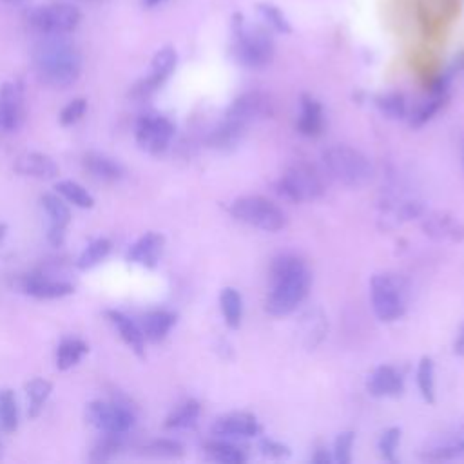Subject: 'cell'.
Wrapping results in <instances>:
<instances>
[{
    "label": "cell",
    "instance_id": "1",
    "mask_svg": "<svg viewBox=\"0 0 464 464\" xmlns=\"http://www.w3.org/2000/svg\"><path fill=\"white\" fill-rule=\"evenodd\" d=\"M312 274L306 263L295 254H279L270 266V288L265 297V310L274 317H283L297 310L306 299Z\"/></svg>",
    "mask_w": 464,
    "mask_h": 464
},
{
    "label": "cell",
    "instance_id": "2",
    "mask_svg": "<svg viewBox=\"0 0 464 464\" xmlns=\"http://www.w3.org/2000/svg\"><path fill=\"white\" fill-rule=\"evenodd\" d=\"M33 67L42 83L65 89L82 72V54L65 36H42L33 49Z\"/></svg>",
    "mask_w": 464,
    "mask_h": 464
},
{
    "label": "cell",
    "instance_id": "3",
    "mask_svg": "<svg viewBox=\"0 0 464 464\" xmlns=\"http://www.w3.org/2000/svg\"><path fill=\"white\" fill-rule=\"evenodd\" d=\"M270 114V100L263 92H243L225 112V118L212 130L208 143L214 149L228 150L237 147L250 123Z\"/></svg>",
    "mask_w": 464,
    "mask_h": 464
},
{
    "label": "cell",
    "instance_id": "4",
    "mask_svg": "<svg viewBox=\"0 0 464 464\" xmlns=\"http://www.w3.org/2000/svg\"><path fill=\"white\" fill-rule=\"evenodd\" d=\"M274 38L268 29L248 25L241 13L232 16V45L230 54L245 69L259 71L270 65L274 58Z\"/></svg>",
    "mask_w": 464,
    "mask_h": 464
},
{
    "label": "cell",
    "instance_id": "5",
    "mask_svg": "<svg viewBox=\"0 0 464 464\" xmlns=\"http://www.w3.org/2000/svg\"><path fill=\"white\" fill-rule=\"evenodd\" d=\"M321 160L330 178L352 188L366 185L373 176V165L368 156L344 143H335L324 149Z\"/></svg>",
    "mask_w": 464,
    "mask_h": 464
},
{
    "label": "cell",
    "instance_id": "6",
    "mask_svg": "<svg viewBox=\"0 0 464 464\" xmlns=\"http://www.w3.org/2000/svg\"><path fill=\"white\" fill-rule=\"evenodd\" d=\"M230 216L252 228L263 232H277L286 225L285 210L265 196H241L228 207Z\"/></svg>",
    "mask_w": 464,
    "mask_h": 464
},
{
    "label": "cell",
    "instance_id": "7",
    "mask_svg": "<svg viewBox=\"0 0 464 464\" xmlns=\"http://www.w3.org/2000/svg\"><path fill=\"white\" fill-rule=\"evenodd\" d=\"M279 198L290 203L315 201L324 194V179L319 170L304 161L290 165L274 185Z\"/></svg>",
    "mask_w": 464,
    "mask_h": 464
},
{
    "label": "cell",
    "instance_id": "8",
    "mask_svg": "<svg viewBox=\"0 0 464 464\" xmlns=\"http://www.w3.org/2000/svg\"><path fill=\"white\" fill-rule=\"evenodd\" d=\"M370 304L375 317L382 323H393L406 312V286L401 277L392 274H375L370 279Z\"/></svg>",
    "mask_w": 464,
    "mask_h": 464
},
{
    "label": "cell",
    "instance_id": "9",
    "mask_svg": "<svg viewBox=\"0 0 464 464\" xmlns=\"http://www.w3.org/2000/svg\"><path fill=\"white\" fill-rule=\"evenodd\" d=\"M29 25L42 36H65L82 22V11L72 4L54 2L34 7L27 14Z\"/></svg>",
    "mask_w": 464,
    "mask_h": 464
},
{
    "label": "cell",
    "instance_id": "10",
    "mask_svg": "<svg viewBox=\"0 0 464 464\" xmlns=\"http://www.w3.org/2000/svg\"><path fill=\"white\" fill-rule=\"evenodd\" d=\"M87 420L103 433L125 435L134 424V413L118 402L94 401L87 406Z\"/></svg>",
    "mask_w": 464,
    "mask_h": 464
},
{
    "label": "cell",
    "instance_id": "11",
    "mask_svg": "<svg viewBox=\"0 0 464 464\" xmlns=\"http://www.w3.org/2000/svg\"><path fill=\"white\" fill-rule=\"evenodd\" d=\"M451 80L453 78L446 74V71L431 80L426 96L408 112V123L411 129H420L426 125L446 105Z\"/></svg>",
    "mask_w": 464,
    "mask_h": 464
},
{
    "label": "cell",
    "instance_id": "12",
    "mask_svg": "<svg viewBox=\"0 0 464 464\" xmlns=\"http://www.w3.org/2000/svg\"><path fill=\"white\" fill-rule=\"evenodd\" d=\"M174 136V123L160 114H143L136 121V141L138 145L150 152H163Z\"/></svg>",
    "mask_w": 464,
    "mask_h": 464
},
{
    "label": "cell",
    "instance_id": "13",
    "mask_svg": "<svg viewBox=\"0 0 464 464\" xmlns=\"http://www.w3.org/2000/svg\"><path fill=\"white\" fill-rule=\"evenodd\" d=\"M176 63H178V53L172 45H165V47L158 49L150 60L149 74L132 87V96L145 98V96L152 94L154 91H158L169 80V76L174 72Z\"/></svg>",
    "mask_w": 464,
    "mask_h": 464
},
{
    "label": "cell",
    "instance_id": "14",
    "mask_svg": "<svg viewBox=\"0 0 464 464\" xmlns=\"http://www.w3.org/2000/svg\"><path fill=\"white\" fill-rule=\"evenodd\" d=\"M212 435L227 440H243L261 435V424L256 415L248 411H230L219 415L210 428Z\"/></svg>",
    "mask_w": 464,
    "mask_h": 464
},
{
    "label": "cell",
    "instance_id": "15",
    "mask_svg": "<svg viewBox=\"0 0 464 464\" xmlns=\"http://www.w3.org/2000/svg\"><path fill=\"white\" fill-rule=\"evenodd\" d=\"M24 120V87L20 82H5L0 87V127L13 132Z\"/></svg>",
    "mask_w": 464,
    "mask_h": 464
},
{
    "label": "cell",
    "instance_id": "16",
    "mask_svg": "<svg viewBox=\"0 0 464 464\" xmlns=\"http://www.w3.org/2000/svg\"><path fill=\"white\" fill-rule=\"evenodd\" d=\"M366 390L372 397L379 399L399 397L404 392V377L397 368L390 364H381L368 375Z\"/></svg>",
    "mask_w": 464,
    "mask_h": 464
},
{
    "label": "cell",
    "instance_id": "17",
    "mask_svg": "<svg viewBox=\"0 0 464 464\" xmlns=\"http://www.w3.org/2000/svg\"><path fill=\"white\" fill-rule=\"evenodd\" d=\"M295 129L304 138H317L324 129V111L319 100L312 94H301L299 112L295 120Z\"/></svg>",
    "mask_w": 464,
    "mask_h": 464
},
{
    "label": "cell",
    "instance_id": "18",
    "mask_svg": "<svg viewBox=\"0 0 464 464\" xmlns=\"http://www.w3.org/2000/svg\"><path fill=\"white\" fill-rule=\"evenodd\" d=\"M422 230L426 236L437 241H451V243L464 241V225L457 218L446 212L428 214L422 221Z\"/></svg>",
    "mask_w": 464,
    "mask_h": 464
},
{
    "label": "cell",
    "instance_id": "19",
    "mask_svg": "<svg viewBox=\"0 0 464 464\" xmlns=\"http://www.w3.org/2000/svg\"><path fill=\"white\" fill-rule=\"evenodd\" d=\"M163 236L158 232H147L145 236H141L130 248L127 254V259L130 263L147 266V268H154L161 257L163 252Z\"/></svg>",
    "mask_w": 464,
    "mask_h": 464
},
{
    "label": "cell",
    "instance_id": "20",
    "mask_svg": "<svg viewBox=\"0 0 464 464\" xmlns=\"http://www.w3.org/2000/svg\"><path fill=\"white\" fill-rule=\"evenodd\" d=\"M42 205L51 219V227H49V241L53 245H60L65 237V228L71 221V210L69 207L54 194H44L42 196Z\"/></svg>",
    "mask_w": 464,
    "mask_h": 464
},
{
    "label": "cell",
    "instance_id": "21",
    "mask_svg": "<svg viewBox=\"0 0 464 464\" xmlns=\"http://www.w3.org/2000/svg\"><path fill=\"white\" fill-rule=\"evenodd\" d=\"M105 315L112 323V326L118 330V334L123 339V343L136 355L143 357L145 355V335H143V330L132 319H129L125 314H121L118 310H107Z\"/></svg>",
    "mask_w": 464,
    "mask_h": 464
},
{
    "label": "cell",
    "instance_id": "22",
    "mask_svg": "<svg viewBox=\"0 0 464 464\" xmlns=\"http://www.w3.org/2000/svg\"><path fill=\"white\" fill-rule=\"evenodd\" d=\"M22 288L25 294L38 297V299H56L74 292V286L65 281L47 279L44 276H29L24 279Z\"/></svg>",
    "mask_w": 464,
    "mask_h": 464
},
{
    "label": "cell",
    "instance_id": "23",
    "mask_svg": "<svg viewBox=\"0 0 464 464\" xmlns=\"http://www.w3.org/2000/svg\"><path fill=\"white\" fill-rule=\"evenodd\" d=\"M14 170L24 176L33 178H54L58 174V165L54 160L42 152H25L16 158Z\"/></svg>",
    "mask_w": 464,
    "mask_h": 464
},
{
    "label": "cell",
    "instance_id": "24",
    "mask_svg": "<svg viewBox=\"0 0 464 464\" xmlns=\"http://www.w3.org/2000/svg\"><path fill=\"white\" fill-rule=\"evenodd\" d=\"M203 450L207 459L218 464H245L248 459L245 450H241L239 446H236L232 440H227V439L214 437L203 446Z\"/></svg>",
    "mask_w": 464,
    "mask_h": 464
},
{
    "label": "cell",
    "instance_id": "25",
    "mask_svg": "<svg viewBox=\"0 0 464 464\" xmlns=\"http://www.w3.org/2000/svg\"><path fill=\"white\" fill-rule=\"evenodd\" d=\"M176 324V314L169 310H154L143 317V335L152 343H160Z\"/></svg>",
    "mask_w": 464,
    "mask_h": 464
},
{
    "label": "cell",
    "instance_id": "26",
    "mask_svg": "<svg viewBox=\"0 0 464 464\" xmlns=\"http://www.w3.org/2000/svg\"><path fill=\"white\" fill-rule=\"evenodd\" d=\"M219 310L228 328L236 330L243 321V297L234 286H225L219 292Z\"/></svg>",
    "mask_w": 464,
    "mask_h": 464
},
{
    "label": "cell",
    "instance_id": "27",
    "mask_svg": "<svg viewBox=\"0 0 464 464\" xmlns=\"http://www.w3.org/2000/svg\"><path fill=\"white\" fill-rule=\"evenodd\" d=\"M83 165L85 169L98 179L102 181H116L121 178L123 169L118 161H114L109 156L98 154V152H89L83 156Z\"/></svg>",
    "mask_w": 464,
    "mask_h": 464
},
{
    "label": "cell",
    "instance_id": "28",
    "mask_svg": "<svg viewBox=\"0 0 464 464\" xmlns=\"http://www.w3.org/2000/svg\"><path fill=\"white\" fill-rule=\"evenodd\" d=\"M201 415V404L196 399H187L176 406L165 419L167 430H187L192 428Z\"/></svg>",
    "mask_w": 464,
    "mask_h": 464
},
{
    "label": "cell",
    "instance_id": "29",
    "mask_svg": "<svg viewBox=\"0 0 464 464\" xmlns=\"http://www.w3.org/2000/svg\"><path fill=\"white\" fill-rule=\"evenodd\" d=\"M375 105L379 112L390 120H404L410 112L408 100L401 91L381 92L379 96H375Z\"/></svg>",
    "mask_w": 464,
    "mask_h": 464
},
{
    "label": "cell",
    "instance_id": "30",
    "mask_svg": "<svg viewBox=\"0 0 464 464\" xmlns=\"http://www.w3.org/2000/svg\"><path fill=\"white\" fill-rule=\"evenodd\" d=\"M256 11H257L259 18L266 24V27L272 29L274 33H279V34H290L292 33L290 20L283 13V9L277 7L276 4L259 2V4H256Z\"/></svg>",
    "mask_w": 464,
    "mask_h": 464
},
{
    "label": "cell",
    "instance_id": "31",
    "mask_svg": "<svg viewBox=\"0 0 464 464\" xmlns=\"http://www.w3.org/2000/svg\"><path fill=\"white\" fill-rule=\"evenodd\" d=\"M417 388L426 402H435V362L431 357H420L417 364Z\"/></svg>",
    "mask_w": 464,
    "mask_h": 464
},
{
    "label": "cell",
    "instance_id": "32",
    "mask_svg": "<svg viewBox=\"0 0 464 464\" xmlns=\"http://www.w3.org/2000/svg\"><path fill=\"white\" fill-rule=\"evenodd\" d=\"M89 346L80 339H65L60 343L56 350V366L58 370H69L80 362V359L87 353Z\"/></svg>",
    "mask_w": 464,
    "mask_h": 464
},
{
    "label": "cell",
    "instance_id": "33",
    "mask_svg": "<svg viewBox=\"0 0 464 464\" xmlns=\"http://www.w3.org/2000/svg\"><path fill=\"white\" fill-rule=\"evenodd\" d=\"M51 390H53V384L42 377H36V379H31L27 384H25V393H27V399H29V417L34 419L40 415L47 397L51 395Z\"/></svg>",
    "mask_w": 464,
    "mask_h": 464
},
{
    "label": "cell",
    "instance_id": "34",
    "mask_svg": "<svg viewBox=\"0 0 464 464\" xmlns=\"http://www.w3.org/2000/svg\"><path fill=\"white\" fill-rule=\"evenodd\" d=\"M18 426L16 399L11 390H0V430L13 433Z\"/></svg>",
    "mask_w": 464,
    "mask_h": 464
},
{
    "label": "cell",
    "instance_id": "35",
    "mask_svg": "<svg viewBox=\"0 0 464 464\" xmlns=\"http://www.w3.org/2000/svg\"><path fill=\"white\" fill-rule=\"evenodd\" d=\"M56 190L58 194H62L69 203L80 207V208H91L94 205V198L87 192V188H83L80 183L65 179V181H58L56 183Z\"/></svg>",
    "mask_w": 464,
    "mask_h": 464
},
{
    "label": "cell",
    "instance_id": "36",
    "mask_svg": "<svg viewBox=\"0 0 464 464\" xmlns=\"http://www.w3.org/2000/svg\"><path fill=\"white\" fill-rule=\"evenodd\" d=\"M303 330H304V339L308 346H315L321 343L326 332L324 324V315L319 310H310L308 314L303 315Z\"/></svg>",
    "mask_w": 464,
    "mask_h": 464
},
{
    "label": "cell",
    "instance_id": "37",
    "mask_svg": "<svg viewBox=\"0 0 464 464\" xmlns=\"http://www.w3.org/2000/svg\"><path fill=\"white\" fill-rule=\"evenodd\" d=\"M111 250V241L105 239V237H100V239H94L92 243L87 245V248L80 254L78 257V268L85 270V268H91L94 265H98Z\"/></svg>",
    "mask_w": 464,
    "mask_h": 464
},
{
    "label": "cell",
    "instance_id": "38",
    "mask_svg": "<svg viewBox=\"0 0 464 464\" xmlns=\"http://www.w3.org/2000/svg\"><path fill=\"white\" fill-rule=\"evenodd\" d=\"M399 442H401V428L392 426V428L384 430L377 442L379 455L388 462H395V453H397Z\"/></svg>",
    "mask_w": 464,
    "mask_h": 464
},
{
    "label": "cell",
    "instance_id": "39",
    "mask_svg": "<svg viewBox=\"0 0 464 464\" xmlns=\"http://www.w3.org/2000/svg\"><path fill=\"white\" fill-rule=\"evenodd\" d=\"M355 433L353 431H343L335 437L334 448H332V459L339 464L352 462V450H353Z\"/></svg>",
    "mask_w": 464,
    "mask_h": 464
},
{
    "label": "cell",
    "instance_id": "40",
    "mask_svg": "<svg viewBox=\"0 0 464 464\" xmlns=\"http://www.w3.org/2000/svg\"><path fill=\"white\" fill-rule=\"evenodd\" d=\"M121 437L123 435H114V433H105L103 439L94 446L92 450V460H107L112 455H116L121 448Z\"/></svg>",
    "mask_w": 464,
    "mask_h": 464
},
{
    "label": "cell",
    "instance_id": "41",
    "mask_svg": "<svg viewBox=\"0 0 464 464\" xmlns=\"http://www.w3.org/2000/svg\"><path fill=\"white\" fill-rule=\"evenodd\" d=\"M145 451L156 457H179L183 455V446L172 439H156L145 446Z\"/></svg>",
    "mask_w": 464,
    "mask_h": 464
},
{
    "label": "cell",
    "instance_id": "42",
    "mask_svg": "<svg viewBox=\"0 0 464 464\" xmlns=\"http://www.w3.org/2000/svg\"><path fill=\"white\" fill-rule=\"evenodd\" d=\"M87 111V102L83 98H74L72 102H69L62 112H60V123L62 125H72L76 123Z\"/></svg>",
    "mask_w": 464,
    "mask_h": 464
},
{
    "label": "cell",
    "instance_id": "43",
    "mask_svg": "<svg viewBox=\"0 0 464 464\" xmlns=\"http://www.w3.org/2000/svg\"><path fill=\"white\" fill-rule=\"evenodd\" d=\"M257 446H259V451L268 459H286V457H290L288 446H285L283 442H279L272 437H261Z\"/></svg>",
    "mask_w": 464,
    "mask_h": 464
},
{
    "label": "cell",
    "instance_id": "44",
    "mask_svg": "<svg viewBox=\"0 0 464 464\" xmlns=\"http://www.w3.org/2000/svg\"><path fill=\"white\" fill-rule=\"evenodd\" d=\"M459 455H464V437H460L455 442L439 446V448L430 451L431 459H453V457H459Z\"/></svg>",
    "mask_w": 464,
    "mask_h": 464
},
{
    "label": "cell",
    "instance_id": "45",
    "mask_svg": "<svg viewBox=\"0 0 464 464\" xmlns=\"http://www.w3.org/2000/svg\"><path fill=\"white\" fill-rule=\"evenodd\" d=\"M462 71H464V51L459 53V54L453 58V62L448 65L446 72L453 78L455 74H459V72H462Z\"/></svg>",
    "mask_w": 464,
    "mask_h": 464
},
{
    "label": "cell",
    "instance_id": "46",
    "mask_svg": "<svg viewBox=\"0 0 464 464\" xmlns=\"http://www.w3.org/2000/svg\"><path fill=\"white\" fill-rule=\"evenodd\" d=\"M312 460H314V462H317V464H326V462H330V460H334V459H332V457H328V455H326V451H324L323 448H319V450L312 455Z\"/></svg>",
    "mask_w": 464,
    "mask_h": 464
},
{
    "label": "cell",
    "instance_id": "47",
    "mask_svg": "<svg viewBox=\"0 0 464 464\" xmlns=\"http://www.w3.org/2000/svg\"><path fill=\"white\" fill-rule=\"evenodd\" d=\"M453 352H455L457 355H464V326H462V330H460L459 337L455 339V344H453Z\"/></svg>",
    "mask_w": 464,
    "mask_h": 464
},
{
    "label": "cell",
    "instance_id": "48",
    "mask_svg": "<svg viewBox=\"0 0 464 464\" xmlns=\"http://www.w3.org/2000/svg\"><path fill=\"white\" fill-rule=\"evenodd\" d=\"M161 2H165V0H141V4H143L145 7H156V5H160Z\"/></svg>",
    "mask_w": 464,
    "mask_h": 464
},
{
    "label": "cell",
    "instance_id": "49",
    "mask_svg": "<svg viewBox=\"0 0 464 464\" xmlns=\"http://www.w3.org/2000/svg\"><path fill=\"white\" fill-rule=\"evenodd\" d=\"M5 230H7V227L4 223H0V239L5 236Z\"/></svg>",
    "mask_w": 464,
    "mask_h": 464
},
{
    "label": "cell",
    "instance_id": "50",
    "mask_svg": "<svg viewBox=\"0 0 464 464\" xmlns=\"http://www.w3.org/2000/svg\"><path fill=\"white\" fill-rule=\"evenodd\" d=\"M0 2H4V4H16V2H22V0H0Z\"/></svg>",
    "mask_w": 464,
    "mask_h": 464
},
{
    "label": "cell",
    "instance_id": "51",
    "mask_svg": "<svg viewBox=\"0 0 464 464\" xmlns=\"http://www.w3.org/2000/svg\"><path fill=\"white\" fill-rule=\"evenodd\" d=\"M80 2H105V0H80Z\"/></svg>",
    "mask_w": 464,
    "mask_h": 464
},
{
    "label": "cell",
    "instance_id": "52",
    "mask_svg": "<svg viewBox=\"0 0 464 464\" xmlns=\"http://www.w3.org/2000/svg\"><path fill=\"white\" fill-rule=\"evenodd\" d=\"M0 450H2V444H0Z\"/></svg>",
    "mask_w": 464,
    "mask_h": 464
}]
</instances>
